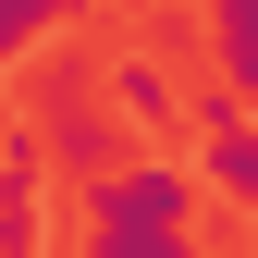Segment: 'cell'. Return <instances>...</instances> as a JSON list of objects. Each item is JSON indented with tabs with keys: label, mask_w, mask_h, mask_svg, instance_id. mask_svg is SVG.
I'll use <instances>...</instances> for the list:
<instances>
[{
	"label": "cell",
	"mask_w": 258,
	"mask_h": 258,
	"mask_svg": "<svg viewBox=\"0 0 258 258\" xmlns=\"http://www.w3.org/2000/svg\"><path fill=\"white\" fill-rule=\"evenodd\" d=\"M86 197H99V234H184L197 172H184V160H123V172H99Z\"/></svg>",
	"instance_id": "obj_1"
},
{
	"label": "cell",
	"mask_w": 258,
	"mask_h": 258,
	"mask_svg": "<svg viewBox=\"0 0 258 258\" xmlns=\"http://www.w3.org/2000/svg\"><path fill=\"white\" fill-rule=\"evenodd\" d=\"M0 258H49V148L0 123Z\"/></svg>",
	"instance_id": "obj_2"
},
{
	"label": "cell",
	"mask_w": 258,
	"mask_h": 258,
	"mask_svg": "<svg viewBox=\"0 0 258 258\" xmlns=\"http://www.w3.org/2000/svg\"><path fill=\"white\" fill-rule=\"evenodd\" d=\"M49 160H61V184L123 172V123H111V99H99V86H61V111H49Z\"/></svg>",
	"instance_id": "obj_3"
},
{
	"label": "cell",
	"mask_w": 258,
	"mask_h": 258,
	"mask_svg": "<svg viewBox=\"0 0 258 258\" xmlns=\"http://www.w3.org/2000/svg\"><path fill=\"white\" fill-rule=\"evenodd\" d=\"M197 123H209V148H197V172H209V197H234V209L258 221V123H246V99L221 86V99H197Z\"/></svg>",
	"instance_id": "obj_4"
},
{
	"label": "cell",
	"mask_w": 258,
	"mask_h": 258,
	"mask_svg": "<svg viewBox=\"0 0 258 258\" xmlns=\"http://www.w3.org/2000/svg\"><path fill=\"white\" fill-rule=\"evenodd\" d=\"M99 99H111V123H172V111H197V99H184V74H172L160 49H123L111 74H99Z\"/></svg>",
	"instance_id": "obj_5"
},
{
	"label": "cell",
	"mask_w": 258,
	"mask_h": 258,
	"mask_svg": "<svg viewBox=\"0 0 258 258\" xmlns=\"http://www.w3.org/2000/svg\"><path fill=\"white\" fill-rule=\"evenodd\" d=\"M209 61L234 99H258V0H209Z\"/></svg>",
	"instance_id": "obj_6"
},
{
	"label": "cell",
	"mask_w": 258,
	"mask_h": 258,
	"mask_svg": "<svg viewBox=\"0 0 258 258\" xmlns=\"http://www.w3.org/2000/svg\"><path fill=\"white\" fill-rule=\"evenodd\" d=\"M61 13H74V0H0V61H13V49H37Z\"/></svg>",
	"instance_id": "obj_7"
},
{
	"label": "cell",
	"mask_w": 258,
	"mask_h": 258,
	"mask_svg": "<svg viewBox=\"0 0 258 258\" xmlns=\"http://www.w3.org/2000/svg\"><path fill=\"white\" fill-rule=\"evenodd\" d=\"M74 258H197V246H184V234H86Z\"/></svg>",
	"instance_id": "obj_8"
},
{
	"label": "cell",
	"mask_w": 258,
	"mask_h": 258,
	"mask_svg": "<svg viewBox=\"0 0 258 258\" xmlns=\"http://www.w3.org/2000/svg\"><path fill=\"white\" fill-rule=\"evenodd\" d=\"M221 258H258V246H221Z\"/></svg>",
	"instance_id": "obj_9"
}]
</instances>
